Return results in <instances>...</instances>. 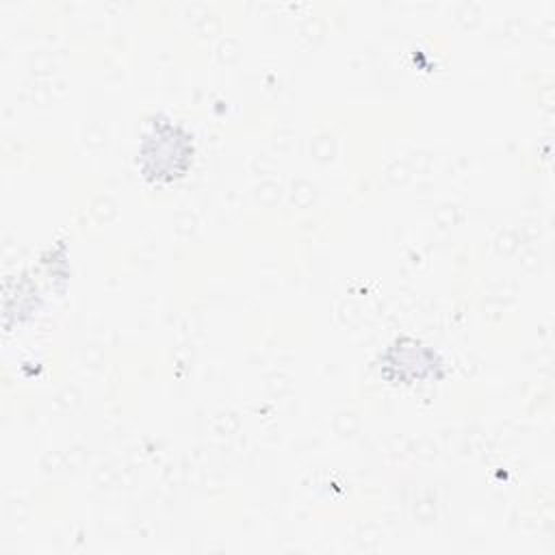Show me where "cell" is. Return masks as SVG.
I'll return each instance as SVG.
<instances>
[{"label": "cell", "mask_w": 555, "mask_h": 555, "mask_svg": "<svg viewBox=\"0 0 555 555\" xmlns=\"http://www.w3.org/2000/svg\"><path fill=\"white\" fill-rule=\"evenodd\" d=\"M377 366L386 382L401 386L442 379L447 373L440 353L414 336H397L379 353Z\"/></svg>", "instance_id": "obj_2"}, {"label": "cell", "mask_w": 555, "mask_h": 555, "mask_svg": "<svg viewBox=\"0 0 555 555\" xmlns=\"http://www.w3.org/2000/svg\"><path fill=\"white\" fill-rule=\"evenodd\" d=\"M195 158L193 132L167 117L152 115L139 141L137 167L152 184H171L186 176Z\"/></svg>", "instance_id": "obj_1"}]
</instances>
